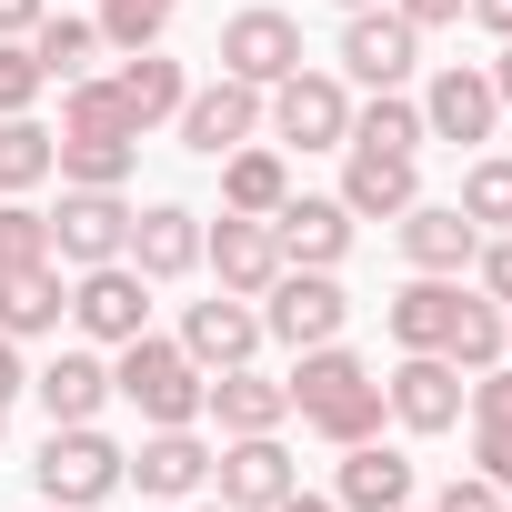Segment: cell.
Listing matches in <instances>:
<instances>
[{"mask_svg": "<svg viewBox=\"0 0 512 512\" xmlns=\"http://www.w3.org/2000/svg\"><path fill=\"white\" fill-rule=\"evenodd\" d=\"M292 412L322 432V442H372L382 432V372L342 342H312L302 372H292Z\"/></svg>", "mask_w": 512, "mask_h": 512, "instance_id": "1", "label": "cell"}, {"mask_svg": "<svg viewBox=\"0 0 512 512\" xmlns=\"http://www.w3.org/2000/svg\"><path fill=\"white\" fill-rule=\"evenodd\" d=\"M111 392H121L141 422H191V412H201V392H211V372H201L181 342L131 332V342H121V362H111Z\"/></svg>", "mask_w": 512, "mask_h": 512, "instance_id": "2", "label": "cell"}, {"mask_svg": "<svg viewBox=\"0 0 512 512\" xmlns=\"http://www.w3.org/2000/svg\"><path fill=\"white\" fill-rule=\"evenodd\" d=\"M41 502H71V512H91V502H111L121 492V472H131V452L101 432V422H51V442H41Z\"/></svg>", "mask_w": 512, "mask_h": 512, "instance_id": "3", "label": "cell"}, {"mask_svg": "<svg viewBox=\"0 0 512 512\" xmlns=\"http://www.w3.org/2000/svg\"><path fill=\"white\" fill-rule=\"evenodd\" d=\"M262 131L292 141V151H342L352 141V91L332 71H292V81L262 91Z\"/></svg>", "mask_w": 512, "mask_h": 512, "instance_id": "4", "label": "cell"}, {"mask_svg": "<svg viewBox=\"0 0 512 512\" xmlns=\"http://www.w3.org/2000/svg\"><path fill=\"white\" fill-rule=\"evenodd\" d=\"M412 71H422V31L392 11V0L342 11V81H362V91H402Z\"/></svg>", "mask_w": 512, "mask_h": 512, "instance_id": "5", "label": "cell"}, {"mask_svg": "<svg viewBox=\"0 0 512 512\" xmlns=\"http://www.w3.org/2000/svg\"><path fill=\"white\" fill-rule=\"evenodd\" d=\"M342 322H352V302H342V282H332V272H302V262H282V282L262 292V332H272V342H292V352H312V342H342Z\"/></svg>", "mask_w": 512, "mask_h": 512, "instance_id": "6", "label": "cell"}, {"mask_svg": "<svg viewBox=\"0 0 512 512\" xmlns=\"http://www.w3.org/2000/svg\"><path fill=\"white\" fill-rule=\"evenodd\" d=\"M221 71L251 81V91L292 81V71H302V21H292V11H231V21H221Z\"/></svg>", "mask_w": 512, "mask_h": 512, "instance_id": "7", "label": "cell"}, {"mask_svg": "<svg viewBox=\"0 0 512 512\" xmlns=\"http://www.w3.org/2000/svg\"><path fill=\"white\" fill-rule=\"evenodd\" d=\"M121 251H131V201H121V191H61V211H51V262L91 272V262H121Z\"/></svg>", "mask_w": 512, "mask_h": 512, "instance_id": "8", "label": "cell"}, {"mask_svg": "<svg viewBox=\"0 0 512 512\" xmlns=\"http://www.w3.org/2000/svg\"><path fill=\"white\" fill-rule=\"evenodd\" d=\"M171 121H181V151L221 161V151H241V141H262V91L221 71V81H201V91H191V101H181Z\"/></svg>", "mask_w": 512, "mask_h": 512, "instance_id": "9", "label": "cell"}, {"mask_svg": "<svg viewBox=\"0 0 512 512\" xmlns=\"http://www.w3.org/2000/svg\"><path fill=\"white\" fill-rule=\"evenodd\" d=\"M492 121H502V91H492V71H472V61H442L432 71V91H422V141H492Z\"/></svg>", "mask_w": 512, "mask_h": 512, "instance_id": "10", "label": "cell"}, {"mask_svg": "<svg viewBox=\"0 0 512 512\" xmlns=\"http://www.w3.org/2000/svg\"><path fill=\"white\" fill-rule=\"evenodd\" d=\"M71 322L91 332V342H131V332H151V282L131 272V262H91L81 282H71Z\"/></svg>", "mask_w": 512, "mask_h": 512, "instance_id": "11", "label": "cell"}, {"mask_svg": "<svg viewBox=\"0 0 512 512\" xmlns=\"http://www.w3.org/2000/svg\"><path fill=\"white\" fill-rule=\"evenodd\" d=\"M201 262L221 272V292L262 302V292L282 282V241H272V221H251V211H221V221L201 231Z\"/></svg>", "mask_w": 512, "mask_h": 512, "instance_id": "12", "label": "cell"}, {"mask_svg": "<svg viewBox=\"0 0 512 512\" xmlns=\"http://www.w3.org/2000/svg\"><path fill=\"white\" fill-rule=\"evenodd\" d=\"M382 412H392L402 432H452V422H462V362L402 352V372L382 382Z\"/></svg>", "mask_w": 512, "mask_h": 512, "instance_id": "13", "label": "cell"}, {"mask_svg": "<svg viewBox=\"0 0 512 512\" xmlns=\"http://www.w3.org/2000/svg\"><path fill=\"white\" fill-rule=\"evenodd\" d=\"M211 472H221V502L231 512H272L302 482L292 452H282V432H231V452H211Z\"/></svg>", "mask_w": 512, "mask_h": 512, "instance_id": "14", "label": "cell"}, {"mask_svg": "<svg viewBox=\"0 0 512 512\" xmlns=\"http://www.w3.org/2000/svg\"><path fill=\"white\" fill-rule=\"evenodd\" d=\"M272 241H282V262H302V272H342V251H352L342 191H332V201H322V191H292V201L272 211Z\"/></svg>", "mask_w": 512, "mask_h": 512, "instance_id": "15", "label": "cell"}, {"mask_svg": "<svg viewBox=\"0 0 512 512\" xmlns=\"http://www.w3.org/2000/svg\"><path fill=\"white\" fill-rule=\"evenodd\" d=\"M121 482H141L151 502H191L201 482H211V442L191 432V422H151V442L131 452V472Z\"/></svg>", "mask_w": 512, "mask_h": 512, "instance_id": "16", "label": "cell"}, {"mask_svg": "<svg viewBox=\"0 0 512 512\" xmlns=\"http://www.w3.org/2000/svg\"><path fill=\"white\" fill-rule=\"evenodd\" d=\"M121 262H131L141 282H181V272H201V211H181V201L131 211V251H121Z\"/></svg>", "mask_w": 512, "mask_h": 512, "instance_id": "17", "label": "cell"}, {"mask_svg": "<svg viewBox=\"0 0 512 512\" xmlns=\"http://www.w3.org/2000/svg\"><path fill=\"white\" fill-rule=\"evenodd\" d=\"M181 352H191L201 372H231V362L262 352V312H251L241 292H211V302H191V312H181Z\"/></svg>", "mask_w": 512, "mask_h": 512, "instance_id": "18", "label": "cell"}, {"mask_svg": "<svg viewBox=\"0 0 512 512\" xmlns=\"http://www.w3.org/2000/svg\"><path fill=\"white\" fill-rule=\"evenodd\" d=\"M201 412H211L221 432H282V422H292V382H272V372H251V362H231V372H211Z\"/></svg>", "mask_w": 512, "mask_h": 512, "instance_id": "19", "label": "cell"}, {"mask_svg": "<svg viewBox=\"0 0 512 512\" xmlns=\"http://www.w3.org/2000/svg\"><path fill=\"white\" fill-rule=\"evenodd\" d=\"M412 201H422L412 151H352V171H342V211L352 221H402Z\"/></svg>", "mask_w": 512, "mask_h": 512, "instance_id": "20", "label": "cell"}, {"mask_svg": "<svg viewBox=\"0 0 512 512\" xmlns=\"http://www.w3.org/2000/svg\"><path fill=\"white\" fill-rule=\"evenodd\" d=\"M452 312H462V272H412L392 292V342L402 352H442L452 342Z\"/></svg>", "mask_w": 512, "mask_h": 512, "instance_id": "21", "label": "cell"}, {"mask_svg": "<svg viewBox=\"0 0 512 512\" xmlns=\"http://www.w3.org/2000/svg\"><path fill=\"white\" fill-rule=\"evenodd\" d=\"M332 502L342 512H392V502H412V462L372 432V442H342V482H332Z\"/></svg>", "mask_w": 512, "mask_h": 512, "instance_id": "22", "label": "cell"}, {"mask_svg": "<svg viewBox=\"0 0 512 512\" xmlns=\"http://www.w3.org/2000/svg\"><path fill=\"white\" fill-rule=\"evenodd\" d=\"M472 251H482V231L462 221V201H412L402 211V262L412 272H462Z\"/></svg>", "mask_w": 512, "mask_h": 512, "instance_id": "23", "label": "cell"}, {"mask_svg": "<svg viewBox=\"0 0 512 512\" xmlns=\"http://www.w3.org/2000/svg\"><path fill=\"white\" fill-rule=\"evenodd\" d=\"M31 392H41L51 422H101V402H111V362H101V352H51V362L31 372Z\"/></svg>", "mask_w": 512, "mask_h": 512, "instance_id": "24", "label": "cell"}, {"mask_svg": "<svg viewBox=\"0 0 512 512\" xmlns=\"http://www.w3.org/2000/svg\"><path fill=\"white\" fill-rule=\"evenodd\" d=\"M61 312H71V292H61V262H21V272H0V332H11V342H41V332H61Z\"/></svg>", "mask_w": 512, "mask_h": 512, "instance_id": "25", "label": "cell"}, {"mask_svg": "<svg viewBox=\"0 0 512 512\" xmlns=\"http://www.w3.org/2000/svg\"><path fill=\"white\" fill-rule=\"evenodd\" d=\"M282 201H292V171H282V151H272V141H241V151H221V211L272 221Z\"/></svg>", "mask_w": 512, "mask_h": 512, "instance_id": "26", "label": "cell"}, {"mask_svg": "<svg viewBox=\"0 0 512 512\" xmlns=\"http://www.w3.org/2000/svg\"><path fill=\"white\" fill-rule=\"evenodd\" d=\"M31 51H41V71H51V81H81L111 41H101V21H81V11H61V0H51L41 31H31Z\"/></svg>", "mask_w": 512, "mask_h": 512, "instance_id": "27", "label": "cell"}, {"mask_svg": "<svg viewBox=\"0 0 512 512\" xmlns=\"http://www.w3.org/2000/svg\"><path fill=\"white\" fill-rule=\"evenodd\" d=\"M111 91L131 101V121H141V131H151V121H171V111L191 101V81H181V61H161V51H131Z\"/></svg>", "mask_w": 512, "mask_h": 512, "instance_id": "28", "label": "cell"}, {"mask_svg": "<svg viewBox=\"0 0 512 512\" xmlns=\"http://www.w3.org/2000/svg\"><path fill=\"white\" fill-rule=\"evenodd\" d=\"M131 161H141V141H81V131H61V141H51V171H61L71 191H121V181H131Z\"/></svg>", "mask_w": 512, "mask_h": 512, "instance_id": "29", "label": "cell"}, {"mask_svg": "<svg viewBox=\"0 0 512 512\" xmlns=\"http://www.w3.org/2000/svg\"><path fill=\"white\" fill-rule=\"evenodd\" d=\"M61 131H81V141H141L131 101H121L111 81H91V71H81V81L61 91Z\"/></svg>", "mask_w": 512, "mask_h": 512, "instance_id": "30", "label": "cell"}, {"mask_svg": "<svg viewBox=\"0 0 512 512\" xmlns=\"http://www.w3.org/2000/svg\"><path fill=\"white\" fill-rule=\"evenodd\" d=\"M342 151H422V101L372 91V101L352 111V141H342Z\"/></svg>", "mask_w": 512, "mask_h": 512, "instance_id": "31", "label": "cell"}, {"mask_svg": "<svg viewBox=\"0 0 512 512\" xmlns=\"http://www.w3.org/2000/svg\"><path fill=\"white\" fill-rule=\"evenodd\" d=\"M502 302L492 292H462V312H452V342H442V362H462V372H492L502 362Z\"/></svg>", "mask_w": 512, "mask_h": 512, "instance_id": "32", "label": "cell"}, {"mask_svg": "<svg viewBox=\"0 0 512 512\" xmlns=\"http://www.w3.org/2000/svg\"><path fill=\"white\" fill-rule=\"evenodd\" d=\"M51 141H61V131H41L31 111H11V121H0V201L51 181Z\"/></svg>", "mask_w": 512, "mask_h": 512, "instance_id": "33", "label": "cell"}, {"mask_svg": "<svg viewBox=\"0 0 512 512\" xmlns=\"http://www.w3.org/2000/svg\"><path fill=\"white\" fill-rule=\"evenodd\" d=\"M21 262H51V211H31V191L0 201V272H21Z\"/></svg>", "mask_w": 512, "mask_h": 512, "instance_id": "34", "label": "cell"}, {"mask_svg": "<svg viewBox=\"0 0 512 512\" xmlns=\"http://www.w3.org/2000/svg\"><path fill=\"white\" fill-rule=\"evenodd\" d=\"M462 221L472 231H512V161H472L462 171Z\"/></svg>", "mask_w": 512, "mask_h": 512, "instance_id": "35", "label": "cell"}, {"mask_svg": "<svg viewBox=\"0 0 512 512\" xmlns=\"http://www.w3.org/2000/svg\"><path fill=\"white\" fill-rule=\"evenodd\" d=\"M171 11H181V0H101V41L111 51H151L171 31Z\"/></svg>", "mask_w": 512, "mask_h": 512, "instance_id": "36", "label": "cell"}, {"mask_svg": "<svg viewBox=\"0 0 512 512\" xmlns=\"http://www.w3.org/2000/svg\"><path fill=\"white\" fill-rule=\"evenodd\" d=\"M41 81H51V71H41V51H31V41H0V121L31 111V101H41Z\"/></svg>", "mask_w": 512, "mask_h": 512, "instance_id": "37", "label": "cell"}, {"mask_svg": "<svg viewBox=\"0 0 512 512\" xmlns=\"http://www.w3.org/2000/svg\"><path fill=\"white\" fill-rule=\"evenodd\" d=\"M472 472L512 492V422H472Z\"/></svg>", "mask_w": 512, "mask_h": 512, "instance_id": "38", "label": "cell"}, {"mask_svg": "<svg viewBox=\"0 0 512 512\" xmlns=\"http://www.w3.org/2000/svg\"><path fill=\"white\" fill-rule=\"evenodd\" d=\"M432 512H502V482H482V472H452V482L432 492Z\"/></svg>", "mask_w": 512, "mask_h": 512, "instance_id": "39", "label": "cell"}, {"mask_svg": "<svg viewBox=\"0 0 512 512\" xmlns=\"http://www.w3.org/2000/svg\"><path fill=\"white\" fill-rule=\"evenodd\" d=\"M472 422H512V362H492L472 382Z\"/></svg>", "mask_w": 512, "mask_h": 512, "instance_id": "40", "label": "cell"}, {"mask_svg": "<svg viewBox=\"0 0 512 512\" xmlns=\"http://www.w3.org/2000/svg\"><path fill=\"white\" fill-rule=\"evenodd\" d=\"M472 262H482V292H492V302L512 312V231H502V241H482V251H472Z\"/></svg>", "mask_w": 512, "mask_h": 512, "instance_id": "41", "label": "cell"}, {"mask_svg": "<svg viewBox=\"0 0 512 512\" xmlns=\"http://www.w3.org/2000/svg\"><path fill=\"white\" fill-rule=\"evenodd\" d=\"M21 392H31V372H21V342L0 332V422H11V402H21Z\"/></svg>", "mask_w": 512, "mask_h": 512, "instance_id": "42", "label": "cell"}, {"mask_svg": "<svg viewBox=\"0 0 512 512\" xmlns=\"http://www.w3.org/2000/svg\"><path fill=\"white\" fill-rule=\"evenodd\" d=\"M392 11H402L412 31H442V21H462V11H472V0H392Z\"/></svg>", "mask_w": 512, "mask_h": 512, "instance_id": "43", "label": "cell"}, {"mask_svg": "<svg viewBox=\"0 0 512 512\" xmlns=\"http://www.w3.org/2000/svg\"><path fill=\"white\" fill-rule=\"evenodd\" d=\"M41 11H51V0H0V41H31Z\"/></svg>", "mask_w": 512, "mask_h": 512, "instance_id": "44", "label": "cell"}, {"mask_svg": "<svg viewBox=\"0 0 512 512\" xmlns=\"http://www.w3.org/2000/svg\"><path fill=\"white\" fill-rule=\"evenodd\" d=\"M472 21H482L492 41H512V0H472Z\"/></svg>", "mask_w": 512, "mask_h": 512, "instance_id": "45", "label": "cell"}, {"mask_svg": "<svg viewBox=\"0 0 512 512\" xmlns=\"http://www.w3.org/2000/svg\"><path fill=\"white\" fill-rule=\"evenodd\" d=\"M272 512H342V502H332V492H302V482H292V492H282Z\"/></svg>", "mask_w": 512, "mask_h": 512, "instance_id": "46", "label": "cell"}, {"mask_svg": "<svg viewBox=\"0 0 512 512\" xmlns=\"http://www.w3.org/2000/svg\"><path fill=\"white\" fill-rule=\"evenodd\" d=\"M482 71H492V91L512 101V41H502V61H482Z\"/></svg>", "mask_w": 512, "mask_h": 512, "instance_id": "47", "label": "cell"}, {"mask_svg": "<svg viewBox=\"0 0 512 512\" xmlns=\"http://www.w3.org/2000/svg\"><path fill=\"white\" fill-rule=\"evenodd\" d=\"M332 11H372V0H332Z\"/></svg>", "mask_w": 512, "mask_h": 512, "instance_id": "48", "label": "cell"}, {"mask_svg": "<svg viewBox=\"0 0 512 512\" xmlns=\"http://www.w3.org/2000/svg\"><path fill=\"white\" fill-rule=\"evenodd\" d=\"M502 362H512V322H502Z\"/></svg>", "mask_w": 512, "mask_h": 512, "instance_id": "49", "label": "cell"}, {"mask_svg": "<svg viewBox=\"0 0 512 512\" xmlns=\"http://www.w3.org/2000/svg\"><path fill=\"white\" fill-rule=\"evenodd\" d=\"M191 512H231V502H191Z\"/></svg>", "mask_w": 512, "mask_h": 512, "instance_id": "50", "label": "cell"}, {"mask_svg": "<svg viewBox=\"0 0 512 512\" xmlns=\"http://www.w3.org/2000/svg\"><path fill=\"white\" fill-rule=\"evenodd\" d=\"M41 512H71V502H41Z\"/></svg>", "mask_w": 512, "mask_h": 512, "instance_id": "51", "label": "cell"}, {"mask_svg": "<svg viewBox=\"0 0 512 512\" xmlns=\"http://www.w3.org/2000/svg\"><path fill=\"white\" fill-rule=\"evenodd\" d=\"M392 512H412V502H392Z\"/></svg>", "mask_w": 512, "mask_h": 512, "instance_id": "52", "label": "cell"}, {"mask_svg": "<svg viewBox=\"0 0 512 512\" xmlns=\"http://www.w3.org/2000/svg\"><path fill=\"white\" fill-rule=\"evenodd\" d=\"M502 512H512V492H502Z\"/></svg>", "mask_w": 512, "mask_h": 512, "instance_id": "53", "label": "cell"}]
</instances>
